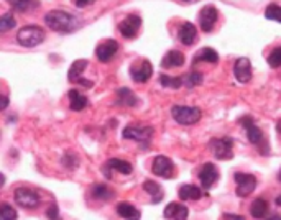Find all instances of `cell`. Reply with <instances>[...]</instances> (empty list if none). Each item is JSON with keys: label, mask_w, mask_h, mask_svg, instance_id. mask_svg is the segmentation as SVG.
Segmentation results:
<instances>
[{"label": "cell", "mask_w": 281, "mask_h": 220, "mask_svg": "<svg viewBox=\"0 0 281 220\" xmlns=\"http://www.w3.org/2000/svg\"><path fill=\"white\" fill-rule=\"evenodd\" d=\"M238 123H240L243 129L247 130V137H249V141L252 145H255L258 148L260 155L263 156H268L270 155V145H268V140L265 137V133L261 132L260 126L255 123L253 117L250 115H243L238 118Z\"/></svg>", "instance_id": "cell-1"}, {"label": "cell", "mask_w": 281, "mask_h": 220, "mask_svg": "<svg viewBox=\"0 0 281 220\" xmlns=\"http://www.w3.org/2000/svg\"><path fill=\"white\" fill-rule=\"evenodd\" d=\"M45 22L53 31H60V33H69L78 28V19L74 15L63 12V10H51L45 15Z\"/></svg>", "instance_id": "cell-2"}, {"label": "cell", "mask_w": 281, "mask_h": 220, "mask_svg": "<svg viewBox=\"0 0 281 220\" xmlns=\"http://www.w3.org/2000/svg\"><path fill=\"white\" fill-rule=\"evenodd\" d=\"M45 40V30L38 27V25H27V27L20 28L16 41L25 48H35Z\"/></svg>", "instance_id": "cell-3"}, {"label": "cell", "mask_w": 281, "mask_h": 220, "mask_svg": "<svg viewBox=\"0 0 281 220\" xmlns=\"http://www.w3.org/2000/svg\"><path fill=\"white\" fill-rule=\"evenodd\" d=\"M171 117L181 125H194L201 120L202 112L199 107H188V105H173Z\"/></svg>", "instance_id": "cell-4"}, {"label": "cell", "mask_w": 281, "mask_h": 220, "mask_svg": "<svg viewBox=\"0 0 281 220\" xmlns=\"http://www.w3.org/2000/svg\"><path fill=\"white\" fill-rule=\"evenodd\" d=\"M209 150L212 156L219 161H227V159L234 158V140L230 137L212 138L209 141Z\"/></svg>", "instance_id": "cell-5"}, {"label": "cell", "mask_w": 281, "mask_h": 220, "mask_svg": "<svg viewBox=\"0 0 281 220\" xmlns=\"http://www.w3.org/2000/svg\"><path fill=\"white\" fill-rule=\"evenodd\" d=\"M234 179L237 184L235 192H237L238 197H249L258 184L257 177H255L253 174H249V173H235Z\"/></svg>", "instance_id": "cell-6"}, {"label": "cell", "mask_w": 281, "mask_h": 220, "mask_svg": "<svg viewBox=\"0 0 281 220\" xmlns=\"http://www.w3.org/2000/svg\"><path fill=\"white\" fill-rule=\"evenodd\" d=\"M153 133H155V130L150 125H128L123 129L122 137L127 140H135V141L143 143V141H150Z\"/></svg>", "instance_id": "cell-7"}, {"label": "cell", "mask_w": 281, "mask_h": 220, "mask_svg": "<svg viewBox=\"0 0 281 220\" xmlns=\"http://www.w3.org/2000/svg\"><path fill=\"white\" fill-rule=\"evenodd\" d=\"M13 196H15L16 204L25 207V209H35L40 206V202H41L38 192L30 189V188H16Z\"/></svg>", "instance_id": "cell-8"}, {"label": "cell", "mask_w": 281, "mask_h": 220, "mask_svg": "<svg viewBox=\"0 0 281 220\" xmlns=\"http://www.w3.org/2000/svg\"><path fill=\"white\" fill-rule=\"evenodd\" d=\"M152 173L155 176L164 177V179H171V177L175 176V163H173L168 156L158 155L155 156L152 163Z\"/></svg>", "instance_id": "cell-9"}, {"label": "cell", "mask_w": 281, "mask_h": 220, "mask_svg": "<svg viewBox=\"0 0 281 220\" xmlns=\"http://www.w3.org/2000/svg\"><path fill=\"white\" fill-rule=\"evenodd\" d=\"M152 74H153V66L148 59H142V61L130 66V78L138 84L150 81Z\"/></svg>", "instance_id": "cell-10"}, {"label": "cell", "mask_w": 281, "mask_h": 220, "mask_svg": "<svg viewBox=\"0 0 281 220\" xmlns=\"http://www.w3.org/2000/svg\"><path fill=\"white\" fill-rule=\"evenodd\" d=\"M140 27H142V19H140V15L130 13L120 22L119 31L122 33V36H125V38H135Z\"/></svg>", "instance_id": "cell-11"}, {"label": "cell", "mask_w": 281, "mask_h": 220, "mask_svg": "<svg viewBox=\"0 0 281 220\" xmlns=\"http://www.w3.org/2000/svg\"><path fill=\"white\" fill-rule=\"evenodd\" d=\"M219 19V12L214 5H205L199 12V27L204 33H211Z\"/></svg>", "instance_id": "cell-12"}, {"label": "cell", "mask_w": 281, "mask_h": 220, "mask_svg": "<svg viewBox=\"0 0 281 220\" xmlns=\"http://www.w3.org/2000/svg\"><path fill=\"white\" fill-rule=\"evenodd\" d=\"M112 171H117L120 174H132V171H134V166H132L128 161H125V159L112 158L102 166V173H104V176L107 177V179H112Z\"/></svg>", "instance_id": "cell-13"}, {"label": "cell", "mask_w": 281, "mask_h": 220, "mask_svg": "<svg viewBox=\"0 0 281 220\" xmlns=\"http://www.w3.org/2000/svg\"><path fill=\"white\" fill-rule=\"evenodd\" d=\"M199 181L204 191H209L219 181V169L214 163H205L199 171Z\"/></svg>", "instance_id": "cell-14"}, {"label": "cell", "mask_w": 281, "mask_h": 220, "mask_svg": "<svg viewBox=\"0 0 281 220\" xmlns=\"http://www.w3.org/2000/svg\"><path fill=\"white\" fill-rule=\"evenodd\" d=\"M119 51V43L115 40H105L102 43H99L96 48V56L101 63H109L110 59L117 54Z\"/></svg>", "instance_id": "cell-15"}, {"label": "cell", "mask_w": 281, "mask_h": 220, "mask_svg": "<svg viewBox=\"0 0 281 220\" xmlns=\"http://www.w3.org/2000/svg\"><path fill=\"white\" fill-rule=\"evenodd\" d=\"M234 76L240 84L252 81V64L247 58H238L234 64Z\"/></svg>", "instance_id": "cell-16"}, {"label": "cell", "mask_w": 281, "mask_h": 220, "mask_svg": "<svg viewBox=\"0 0 281 220\" xmlns=\"http://www.w3.org/2000/svg\"><path fill=\"white\" fill-rule=\"evenodd\" d=\"M163 215L166 220H186L189 215V209L183 204H179V202H170L164 207Z\"/></svg>", "instance_id": "cell-17"}, {"label": "cell", "mask_w": 281, "mask_h": 220, "mask_svg": "<svg viewBox=\"0 0 281 220\" xmlns=\"http://www.w3.org/2000/svg\"><path fill=\"white\" fill-rule=\"evenodd\" d=\"M178 38L184 46H193L197 41V30L191 22H186L181 25V28L178 31Z\"/></svg>", "instance_id": "cell-18"}, {"label": "cell", "mask_w": 281, "mask_h": 220, "mask_svg": "<svg viewBox=\"0 0 281 220\" xmlns=\"http://www.w3.org/2000/svg\"><path fill=\"white\" fill-rule=\"evenodd\" d=\"M186 63L184 54L178 51V49H171L161 59V67L163 69H173V67H181Z\"/></svg>", "instance_id": "cell-19"}, {"label": "cell", "mask_w": 281, "mask_h": 220, "mask_svg": "<svg viewBox=\"0 0 281 220\" xmlns=\"http://www.w3.org/2000/svg\"><path fill=\"white\" fill-rule=\"evenodd\" d=\"M178 196L181 200H199L202 196H208V194L202 192V189L194 184H183L178 191Z\"/></svg>", "instance_id": "cell-20"}, {"label": "cell", "mask_w": 281, "mask_h": 220, "mask_svg": "<svg viewBox=\"0 0 281 220\" xmlns=\"http://www.w3.org/2000/svg\"><path fill=\"white\" fill-rule=\"evenodd\" d=\"M115 210H117V214L125 220H140V217H142L140 210L135 206H132L130 202H125V200L119 202L117 207H115Z\"/></svg>", "instance_id": "cell-21"}, {"label": "cell", "mask_w": 281, "mask_h": 220, "mask_svg": "<svg viewBox=\"0 0 281 220\" xmlns=\"http://www.w3.org/2000/svg\"><path fill=\"white\" fill-rule=\"evenodd\" d=\"M115 104L123 105V107H137L138 97L128 87H120L117 90V100H115Z\"/></svg>", "instance_id": "cell-22"}, {"label": "cell", "mask_w": 281, "mask_h": 220, "mask_svg": "<svg viewBox=\"0 0 281 220\" xmlns=\"http://www.w3.org/2000/svg\"><path fill=\"white\" fill-rule=\"evenodd\" d=\"M68 97H69V108L72 112H81V110H84L89 104V99L86 96H82L76 89H71Z\"/></svg>", "instance_id": "cell-23"}, {"label": "cell", "mask_w": 281, "mask_h": 220, "mask_svg": "<svg viewBox=\"0 0 281 220\" xmlns=\"http://www.w3.org/2000/svg\"><path fill=\"white\" fill-rule=\"evenodd\" d=\"M212 63V64H217L219 63V54L214 51L212 48H202L199 49L194 56H193V64H197V63Z\"/></svg>", "instance_id": "cell-24"}, {"label": "cell", "mask_w": 281, "mask_h": 220, "mask_svg": "<svg viewBox=\"0 0 281 220\" xmlns=\"http://www.w3.org/2000/svg\"><path fill=\"white\" fill-rule=\"evenodd\" d=\"M90 194H92V197L97 199V200H112L115 197V192L114 189H110L107 184H94L92 189H90Z\"/></svg>", "instance_id": "cell-25"}, {"label": "cell", "mask_w": 281, "mask_h": 220, "mask_svg": "<svg viewBox=\"0 0 281 220\" xmlns=\"http://www.w3.org/2000/svg\"><path fill=\"white\" fill-rule=\"evenodd\" d=\"M143 191L152 196V202H153V204H158V202H161L163 197H164V192L161 189V186L158 182L152 181V179H148V181L143 182Z\"/></svg>", "instance_id": "cell-26"}, {"label": "cell", "mask_w": 281, "mask_h": 220, "mask_svg": "<svg viewBox=\"0 0 281 220\" xmlns=\"http://www.w3.org/2000/svg\"><path fill=\"white\" fill-rule=\"evenodd\" d=\"M267 214H268V200L263 197L255 199L250 206V215L253 218H265Z\"/></svg>", "instance_id": "cell-27"}, {"label": "cell", "mask_w": 281, "mask_h": 220, "mask_svg": "<svg viewBox=\"0 0 281 220\" xmlns=\"http://www.w3.org/2000/svg\"><path fill=\"white\" fill-rule=\"evenodd\" d=\"M87 67V61L86 59H78V61H74L69 67L68 71V79L69 82L76 84L81 78H82V72H84V69Z\"/></svg>", "instance_id": "cell-28"}, {"label": "cell", "mask_w": 281, "mask_h": 220, "mask_svg": "<svg viewBox=\"0 0 281 220\" xmlns=\"http://www.w3.org/2000/svg\"><path fill=\"white\" fill-rule=\"evenodd\" d=\"M183 78V84L188 87V89H194L197 87L199 84L204 82V76L197 71H191V72H186L184 76H181Z\"/></svg>", "instance_id": "cell-29"}, {"label": "cell", "mask_w": 281, "mask_h": 220, "mask_svg": "<svg viewBox=\"0 0 281 220\" xmlns=\"http://www.w3.org/2000/svg\"><path fill=\"white\" fill-rule=\"evenodd\" d=\"M160 84L166 89H179L183 86V78H171L168 74L160 76Z\"/></svg>", "instance_id": "cell-30"}, {"label": "cell", "mask_w": 281, "mask_h": 220, "mask_svg": "<svg viewBox=\"0 0 281 220\" xmlns=\"http://www.w3.org/2000/svg\"><path fill=\"white\" fill-rule=\"evenodd\" d=\"M16 218H18L16 210L10 204L2 202V204H0V220H16Z\"/></svg>", "instance_id": "cell-31"}, {"label": "cell", "mask_w": 281, "mask_h": 220, "mask_svg": "<svg viewBox=\"0 0 281 220\" xmlns=\"http://www.w3.org/2000/svg\"><path fill=\"white\" fill-rule=\"evenodd\" d=\"M265 19L281 23V5H278V4H270L265 8Z\"/></svg>", "instance_id": "cell-32"}, {"label": "cell", "mask_w": 281, "mask_h": 220, "mask_svg": "<svg viewBox=\"0 0 281 220\" xmlns=\"http://www.w3.org/2000/svg\"><path fill=\"white\" fill-rule=\"evenodd\" d=\"M10 7L13 8V10H16V12H30V10H33V8L40 7V4L38 2H30V0H27V2L13 0V2H10Z\"/></svg>", "instance_id": "cell-33"}, {"label": "cell", "mask_w": 281, "mask_h": 220, "mask_svg": "<svg viewBox=\"0 0 281 220\" xmlns=\"http://www.w3.org/2000/svg\"><path fill=\"white\" fill-rule=\"evenodd\" d=\"M15 19L12 13H5L0 16V33H5V31H10L12 28H15Z\"/></svg>", "instance_id": "cell-34"}, {"label": "cell", "mask_w": 281, "mask_h": 220, "mask_svg": "<svg viewBox=\"0 0 281 220\" xmlns=\"http://www.w3.org/2000/svg\"><path fill=\"white\" fill-rule=\"evenodd\" d=\"M268 66L273 67V69H278V67H281V46H276L273 51H271L268 54Z\"/></svg>", "instance_id": "cell-35"}, {"label": "cell", "mask_w": 281, "mask_h": 220, "mask_svg": "<svg viewBox=\"0 0 281 220\" xmlns=\"http://www.w3.org/2000/svg\"><path fill=\"white\" fill-rule=\"evenodd\" d=\"M63 164L68 168V169H74L78 164H79V159H78V156L74 155V153H66L64 156H63Z\"/></svg>", "instance_id": "cell-36"}, {"label": "cell", "mask_w": 281, "mask_h": 220, "mask_svg": "<svg viewBox=\"0 0 281 220\" xmlns=\"http://www.w3.org/2000/svg\"><path fill=\"white\" fill-rule=\"evenodd\" d=\"M46 217L49 220H60V210H58V206L56 204H51L46 210Z\"/></svg>", "instance_id": "cell-37"}, {"label": "cell", "mask_w": 281, "mask_h": 220, "mask_svg": "<svg viewBox=\"0 0 281 220\" xmlns=\"http://www.w3.org/2000/svg\"><path fill=\"white\" fill-rule=\"evenodd\" d=\"M8 104H10V100H8V97L0 94V112H2V110H5V108L8 107Z\"/></svg>", "instance_id": "cell-38"}, {"label": "cell", "mask_w": 281, "mask_h": 220, "mask_svg": "<svg viewBox=\"0 0 281 220\" xmlns=\"http://www.w3.org/2000/svg\"><path fill=\"white\" fill-rule=\"evenodd\" d=\"M76 84H79V86H84L86 89H90V87L94 86V82H92V81H87V79H84V78H81Z\"/></svg>", "instance_id": "cell-39"}, {"label": "cell", "mask_w": 281, "mask_h": 220, "mask_svg": "<svg viewBox=\"0 0 281 220\" xmlns=\"http://www.w3.org/2000/svg\"><path fill=\"white\" fill-rule=\"evenodd\" d=\"M226 220H245L243 215H237V214H224Z\"/></svg>", "instance_id": "cell-40"}, {"label": "cell", "mask_w": 281, "mask_h": 220, "mask_svg": "<svg viewBox=\"0 0 281 220\" xmlns=\"http://www.w3.org/2000/svg\"><path fill=\"white\" fill-rule=\"evenodd\" d=\"M92 4V0H78L76 2V7H87Z\"/></svg>", "instance_id": "cell-41"}, {"label": "cell", "mask_w": 281, "mask_h": 220, "mask_svg": "<svg viewBox=\"0 0 281 220\" xmlns=\"http://www.w3.org/2000/svg\"><path fill=\"white\" fill-rule=\"evenodd\" d=\"M265 220H281V214H273V215L265 218Z\"/></svg>", "instance_id": "cell-42"}, {"label": "cell", "mask_w": 281, "mask_h": 220, "mask_svg": "<svg viewBox=\"0 0 281 220\" xmlns=\"http://www.w3.org/2000/svg\"><path fill=\"white\" fill-rule=\"evenodd\" d=\"M4 184H5V176L0 173V188H4Z\"/></svg>", "instance_id": "cell-43"}, {"label": "cell", "mask_w": 281, "mask_h": 220, "mask_svg": "<svg viewBox=\"0 0 281 220\" xmlns=\"http://www.w3.org/2000/svg\"><path fill=\"white\" fill-rule=\"evenodd\" d=\"M275 204H276V206H279V207H281V196H278V197H276V199H275Z\"/></svg>", "instance_id": "cell-44"}, {"label": "cell", "mask_w": 281, "mask_h": 220, "mask_svg": "<svg viewBox=\"0 0 281 220\" xmlns=\"http://www.w3.org/2000/svg\"><path fill=\"white\" fill-rule=\"evenodd\" d=\"M276 130H278V133H281V120H278V123H276Z\"/></svg>", "instance_id": "cell-45"}, {"label": "cell", "mask_w": 281, "mask_h": 220, "mask_svg": "<svg viewBox=\"0 0 281 220\" xmlns=\"http://www.w3.org/2000/svg\"><path fill=\"white\" fill-rule=\"evenodd\" d=\"M278 179H279V182H281V169H279V173H278Z\"/></svg>", "instance_id": "cell-46"}]
</instances>
